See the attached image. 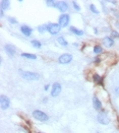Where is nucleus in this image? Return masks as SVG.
<instances>
[{"instance_id": "0eeeda50", "label": "nucleus", "mask_w": 119, "mask_h": 133, "mask_svg": "<svg viewBox=\"0 0 119 133\" xmlns=\"http://www.w3.org/2000/svg\"><path fill=\"white\" fill-rule=\"evenodd\" d=\"M71 60H72V56L70 54H67V53L66 54H62L60 57H59V59H58V61H59V63H60V64H67Z\"/></svg>"}, {"instance_id": "a878e982", "label": "nucleus", "mask_w": 119, "mask_h": 133, "mask_svg": "<svg viewBox=\"0 0 119 133\" xmlns=\"http://www.w3.org/2000/svg\"><path fill=\"white\" fill-rule=\"evenodd\" d=\"M72 4H73V6H74L75 10H80V9H81V8H80V6L76 4V2H75V1H73V2H72Z\"/></svg>"}, {"instance_id": "f3484780", "label": "nucleus", "mask_w": 119, "mask_h": 133, "mask_svg": "<svg viewBox=\"0 0 119 133\" xmlns=\"http://www.w3.org/2000/svg\"><path fill=\"white\" fill-rule=\"evenodd\" d=\"M22 56L25 58H28V59H36L37 58V56L35 54H30V53H23Z\"/></svg>"}, {"instance_id": "9d476101", "label": "nucleus", "mask_w": 119, "mask_h": 133, "mask_svg": "<svg viewBox=\"0 0 119 133\" xmlns=\"http://www.w3.org/2000/svg\"><path fill=\"white\" fill-rule=\"evenodd\" d=\"M4 49H5V52L7 53V55H8L9 57H12V56L15 54V48H14L12 45H10V44L5 45Z\"/></svg>"}, {"instance_id": "423d86ee", "label": "nucleus", "mask_w": 119, "mask_h": 133, "mask_svg": "<svg viewBox=\"0 0 119 133\" xmlns=\"http://www.w3.org/2000/svg\"><path fill=\"white\" fill-rule=\"evenodd\" d=\"M0 104H1V109L2 110H6V109L9 108L10 101H9V99L6 96L2 95L1 97H0Z\"/></svg>"}, {"instance_id": "dca6fc26", "label": "nucleus", "mask_w": 119, "mask_h": 133, "mask_svg": "<svg viewBox=\"0 0 119 133\" xmlns=\"http://www.w3.org/2000/svg\"><path fill=\"white\" fill-rule=\"evenodd\" d=\"M57 42L60 44V45H62V46H64V47H66L67 45H68V43L66 42V40L63 38V37H59L58 39H57Z\"/></svg>"}, {"instance_id": "b1692460", "label": "nucleus", "mask_w": 119, "mask_h": 133, "mask_svg": "<svg viewBox=\"0 0 119 133\" xmlns=\"http://www.w3.org/2000/svg\"><path fill=\"white\" fill-rule=\"evenodd\" d=\"M8 20H9V23L10 24H12V25H14V24H16L17 21H16V19L15 18H13V17H9L8 18Z\"/></svg>"}, {"instance_id": "ddd939ff", "label": "nucleus", "mask_w": 119, "mask_h": 133, "mask_svg": "<svg viewBox=\"0 0 119 133\" xmlns=\"http://www.w3.org/2000/svg\"><path fill=\"white\" fill-rule=\"evenodd\" d=\"M21 31H22V33H23L25 36H27V37L31 36V34H32V29H31L30 27H28V26H22Z\"/></svg>"}, {"instance_id": "c85d7f7f", "label": "nucleus", "mask_w": 119, "mask_h": 133, "mask_svg": "<svg viewBox=\"0 0 119 133\" xmlns=\"http://www.w3.org/2000/svg\"><path fill=\"white\" fill-rule=\"evenodd\" d=\"M39 133H40V132H39Z\"/></svg>"}, {"instance_id": "2eb2a0df", "label": "nucleus", "mask_w": 119, "mask_h": 133, "mask_svg": "<svg viewBox=\"0 0 119 133\" xmlns=\"http://www.w3.org/2000/svg\"><path fill=\"white\" fill-rule=\"evenodd\" d=\"M70 32H72L74 35H76V36H83L84 35V32L82 31V30H77L76 28H74V27H71L70 28Z\"/></svg>"}, {"instance_id": "1a4fd4ad", "label": "nucleus", "mask_w": 119, "mask_h": 133, "mask_svg": "<svg viewBox=\"0 0 119 133\" xmlns=\"http://www.w3.org/2000/svg\"><path fill=\"white\" fill-rule=\"evenodd\" d=\"M55 7H57L61 12H65L68 9V5L65 1H58L55 3Z\"/></svg>"}, {"instance_id": "393cba45", "label": "nucleus", "mask_w": 119, "mask_h": 133, "mask_svg": "<svg viewBox=\"0 0 119 133\" xmlns=\"http://www.w3.org/2000/svg\"><path fill=\"white\" fill-rule=\"evenodd\" d=\"M55 1H46V4L47 5H50V6H55Z\"/></svg>"}, {"instance_id": "aec40b11", "label": "nucleus", "mask_w": 119, "mask_h": 133, "mask_svg": "<svg viewBox=\"0 0 119 133\" xmlns=\"http://www.w3.org/2000/svg\"><path fill=\"white\" fill-rule=\"evenodd\" d=\"M31 44L34 46V48H37V49H39V48H41V43L39 42V41H36V40H33L32 42H31Z\"/></svg>"}, {"instance_id": "4468645a", "label": "nucleus", "mask_w": 119, "mask_h": 133, "mask_svg": "<svg viewBox=\"0 0 119 133\" xmlns=\"http://www.w3.org/2000/svg\"><path fill=\"white\" fill-rule=\"evenodd\" d=\"M9 4H10V1L9 0H2L0 2V6H1V10H4V9H7L9 7Z\"/></svg>"}, {"instance_id": "bb28decb", "label": "nucleus", "mask_w": 119, "mask_h": 133, "mask_svg": "<svg viewBox=\"0 0 119 133\" xmlns=\"http://www.w3.org/2000/svg\"><path fill=\"white\" fill-rule=\"evenodd\" d=\"M49 86H50L49 84H47V85H45V87H44V90H45V91H48V90H49Z\"/></svg>"}, {"instance_id": "cd10ccee", "label": "nucleus", "mask_w": 119, "mask_h": 133, "mask_svg": "<svg viewBox=\"0 0 119 133\" xmlns=\"http://www.w3.org/2000/svg\"><path fill=\"white\" fill-rule=\"evenodd\" d=\"M0 13H1V16H4V12H3V10L0 11Z\"/></svg>"}, {"instance_id": "20e7f679", "label": "nucleus", "mask_w": 119, "mask_h": 133, "mask_svg": "<svg viewBox=\"0 0 119 133\" xmlns=\"http://www.w3.org/2000/svg\"><path fill=\"white\" fill-rule=\"evenodd\" d=\"M69 15L68 14H62L60 15V17H59V20H58V25L60 26L61 28H66L69 24Z\"/></svg>"}, {"instance_id": "f257e3e1", "label": "nucleus", "mask_w": 119, "mask_h": 133, "mask_svg": "<svg viewBox=\"0 0 119 133\" xmlns=\"http://www.w3.org/2000/svg\"><path fill=\"white\" fill-rule=\"evenodd\" d=\"M23 78H25L26 80H31V81H35L38 80L40 78V75L36 72H31V71H24L22 73Z\"/></svg>"}, {"instance_id": "6e6552de", "label": "nucleus", "mask_w": 119, "mask_h": 133, "mask_svg": "<svg viewBox=\"0 0 119 133\" xmlns=\"http://www.w3.org/2000/svg\"><path fill=\"white\" fill-rule=\"evenodd\" d=\"M61 93V84L58 83V82H55L52 86V92H51V96L52 97H57L59 94Z\"/></svg>"}, {"instance_id": "7ed1b4c3", "label": "nucleus", "mask_w": 119, "mask_h": 133, "mask_svg": "<svg viewBox=\"0 0 119 133\" xmlns=\"http://www.w3.org/2000/svg\"><path fill=\"white\" fill-rule=\"evenodd\" d=\"M33 117H34L35 119L41 121V122H46V121L49 119V117H48L44 112H42V111H40V110L34 111V112H33Z\"/></svg>"}, {"instance_id": "4be33fe9", "label": "nucleus", "mask_w": 119, "mask_h": 133, "mask_svg": "<svg viewBox=\"0 0 119 133\" xmlns=\"http://www.w3.org/2000/svg\"><path fill=\"white\" fill-rule=\"evenodd\" d=\"M90 9H91L94 13H97V14L99 13V11L97 10V8H96V7H95V5H93V4H91V5H90Z\"/></svg>"}, {"instance_id": "f03ea898", "label": "nucleus", "mask_w": 119, "mask_h": 133, "mask_svg": "<svg viewBox=\"0 0 119 133\" xmlns=\"http://www.w3.org/2000/svg\"><path fill=\"white\" fill-rule=\"evenodd\" d=\"M97 119H98V122L102 125H107L110 123V118L108 116V114L106 112H100L97 116Z\"/></svg>"}, {"instance_id": "6ab92c4d", "label": "nucleus", "mask_w": 119, "mask_h": 133, "mask_svg": "<svg viewBox=\"0 0 119 133\" xmlns=\"http://www.w3.org/2000/svg\"><path fill=\"white\" fill-rule=\"evenodd\" d=\"M46 30H48V25H43V26H40V27H38V31L40 32V33H45L46 32Z\"/></svg>"}, {"instance_id": "412c9836", "label": "nucleus", "mask_w": 119, "mask_h": 133, "mask_svg": "<svg viewBox=\"0 0 119 133\" xmlns=\"http://www.w3.org/2000/svg\"><path fill=\"white\" fill-rule=\"evenodd\" d=\"M103 51V49L100 47V46H95L94 47V52L96 53V54H99V53H101Z\"/></svg>"}, {"instance_id": "9b49d317", "label": "nucleus", "mask_w": 119, "mask_h": 133, "mask_svg": "<svg viewBox=\"0 0 119 133\" xmlns=\"http://www.w3.org/2000/svg\"><path fill=\"white\" fill-rule=\"evenodd\" d=\"M93 107L95 110L97 111H100L102 109V103L100 102V100L97 98V97H94L93 98Z\"/></svg>"}, {"instance_id": "f8f14e48", "label": "nucleus", "mask_w": 119, "mask_h": 133, "mask_svg": "<svg viewBox=\"0 0 119 133\" xmlns=\"http://www.w3.org/2000/svg\"><path fill=\"white\" fill-rule=\"evenodd\" d=\"M103 44H104V46H105V47L110 48V47H112V46H113L114 41H113V39H112V38H110V37H105V38L103 39Z\"/></svg>"}, {"instance_id": "a211bd4d", "label": "nucleus", "mask_w": 119, "mask_h": 133, "mask_svg": "<svg viewBox=\"0 0 119 133\" xmlns=\"http://www.w3.org/2000/svg\"><path fill=\"white\" fill-rule=\"evenodd\" d=\"M102 80H103V78H102L100 75H98V74H95V75H94V81H95V82H98V83H100V84H103Z\"/></svg>"}, {"instance_id": "39448f33", "label": "nucleus", "mask_w": 119, "mask_h": 133, "mask_svg": "<svg viewBox=\"0 0 119 133\" xmlns=\"http://www.w3.org/2000/svg\"><path fill=\"white\" fill-rule=\"evenodd\" d=\"M60 29L61 27L59 26L58 24H49L48 25V32L51 34V35H56L60 32Z\"/></svg>"}, {"instance_id": "5701e85b", "label": "nucleus", "mask_w": 119, "mask_h": 133, "mask_svg": "<svg viewBox=\"0 0 119 133\" xmlns=\"http://www.w3.org/2000/svg\"><path fill=\"white\" fill-rule=\"evenodd\" d=\"M111 36H112V39H113V38H119V34H118L117 32H115V31H112V32H111Z\"/></svg>"}]
</instances>
